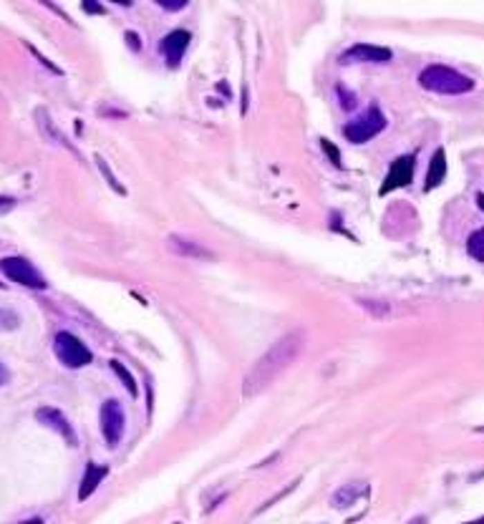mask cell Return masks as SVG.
<instances>
[{"instance_id": "5bb4252c", "label": "cell", "mask_w": 484, "mask_h": 524, "mask_svg": "<svg viewBox=\"0 0 484 524\" xmlns=\"http://www.w3.org/2000/svg\"><path fill=\"white\" fill-rule=\"evenodd\" d=\"M444 177H447V154H444V149H436L427 171V189H436L444 182Z\"/></svg>"}, {"instance_id": "30bf717a", "label": "cell", "mask_w": 484, "mask_h": 524, "mask_svg": "<svg viewBox=\"0 0 484 524\" xmlns=\"http://www.w3.org/2000/svg\"><path fill=\"white\" fill-rule=\"evenodd\" d=\"M36 418L41 421L43 426H48V429H53L56 433H61V436L68 441V447H76V433H73V426L68 424V418L58 411V409H53V406H43V409H38L36 411Z\"/></svg>"}, {"instance_id": "ba28073f", "label": "cell", "mask_w": 484, "mask_h": 524, "mask_svg": "<svg viewBox=\"0 0 484 524\" xmlns=\"http://www.w3.org/2000/svg\"><path fill=\"white\" fill-rule=\"evenodd\" d=\"M391 56L393 53L389 48L371 46V43H356V46H351V48L343 53L341 61H346V64H356V61H363V64H389Z\"/></svg>"}, {"instance_id": "7a4b0ae2", "label": "cell", "mask_w": 484, "mask_h": 524, "mask_svg": "<svg viewBox=\"0 0 484 524\" xmlns=\"http://www.w3.org/2000/svg\"><path fill=\"white\" fill-rule=\"evenodd\" d=\"M419 86L427 88L431 93H439V96H462V93H469L474 88V81L464 73L449 68V66H427L424 71L419 73Z\"/></svg>"}, {"instance_id": "5b68a950", "label": "cell", "mask_w": 484, "mask_h": 524, "mask_svg": "<svg viewBox=\"0 0 484 524\" xmlns=\"http://www.w3.org/2000/svg\"><path fill=\"white\" fill-rule=\"evenodd\" d=\"M0 272L10 280V283H18L23 288H33V290H46L48 283L46 277L33 268V262H28L26 257H3L0 260Z\"/></svg>"}, {"instance_id": "484cf974", "label": "cell", "mask_w": 484, "mask_h": 524, "mask_svg": "<svg viewBox=\"0 0 484 524\" xmlns=\"http://www.w3.org/2000/svg\"><path fill=\"white\" fill-rule=\"evenodd\" d=\"M21 524H46V522H43L41 517H33V519H28V522H21Z\"/></svg>"}, {"instance_id": "8fae6325", "label": "cell", "mask_w": 484, "mask_h": 524, "mask_svg": "<svg viewBox=\"0 0 484 524\" xmlns=\"http://www.w3.org/2000/svg\"><path fill=\"white\" fill-rule=\"evenodd\" d=\"M169 247L182 257H197V260H212V252L205 250L200 242L187 240V237H179V234H171L169 237Z\"/></svg>"}, {"instance_id": "9c48e42d", "label": "cell", "mask_w": 484, "mask_h": 524, "mask_svg": "<svg viewBox=\"0 0 484 524\" xmlns=\"http://www.w3.org/2000/svg\"><path fill=\"white\" fill-rule=\"evenodd\" d=\"M189 41H192L189 30H171V33H167V36L162 38L159 48H162L164 58H167V64H169L171 68L179 66L182 56H185L187 48H189Z\"/></svg>"}, {"instance_id": "ffe728a7", "label": "cell", "mask_w": 484, "mask_h": 524, "mask_svg": "<svg viewBox=\"0 0 484 524\" xmlns=\"http://www.w3.org/2000/svg\"><path fill=\"white\" fill-rule=\"evenodd\" d=\"M0 328H6V330H13V328H18V318H15V312L0 310Z\"/></svg>"}, {"instance_id": "44dd1931", "label": "cell", "mask_w": 484, "mask_h": 524, "mask_svg": "<svg viewBox=\"0 0 484 524\" xmlns=\"http://www.w3.org/2000/svg\"><path fill=\"white\" fill-rule=\"evenodd\" d=\"M321 147H323V151H326V154H328V159L333 162V167H341V154H338V149H335L333 144L328 142V139H323Z\"/></svg>"}, {"instance_id": "2e32d148", "label": "cell", "mask_w": 484, "mask_h": 524, "mask_svg": "<svg viewBox=\"0 0 484 524\" xmlns=\"http://www.w3.org/2000/svg\"><path fill=\"white\" fill-rule=\"evenodd\" d=\"M467 252L477 262H484V227L474 230L469 234V240H467Z\"/></svg>"}, {"instance_id": "f546056e", "label": "cell", "mask_w": 484, "mask_h": 524, "mask_svg": "<svg viewBox=\"0 0 484 524\" xmlns=\"http://www.w3.org/2000/svg\"><path fill=\"white\" fill-rule=\"evenodd\" d=\"M0 288H3V283H0Z\"/></svg>"}, {"instance_id": "3957f363", "label": "cell", "mask_w": 484, "mask_h": 524, "mask_svg": "<svg viewBox=\"0 0 484 524\" xmlns=\"http://www.w3.org/2000/svg\"><path fill=\"white\" fill-rule=\"evenodd\" d=\"M53 350H56V358L64 363L66 368H84V366H89L93 361V353L89 350V346L73 333H68V330L56 333Z\"/></svg>"}, {"instance_id": "7c38bea8", "label": "cell", "mask_w": 484, "mask_h": 524, "mask_svg": "<svg viewBox=\"0 0 484 524\" xmlns=\"http://www.w3.org/2000/svg\"><path fill=\"white\" fill-rule=\"evenodd\" d=\"M109 474V467H99V464H89L86 467V474L81 479V489H79V502H86L89 496L99 489V484L106 479Z\"/></svg>"}, {"instance_id": "ac0fdd59", "label": "cell", "mask_w": 484, "mask_h": 524, "mask_svg": "<svg viewBox=\"0 0 484 524\" xmlns=\"http://www.w3.org/2000/svg\"><path fill=\"white\" fill-rule=\"evenodd\" d=\"M298 484H300V479H295V482H292V484H290V487H288V489H283V492H278V494L272 496V499H268V502H265L263 507H260V509L255 512V514H263L265 509H270L272 504H275V502H280V499H283V496H288V494H290V492H292V489H295V487H298Z\"/></svg>"}, {"instance_id": "83f0119b", "label": "cell", "mask_w": 484, "mask_h": 524, "mask_svg": "<svg viewBox=\"0 0 484 524\" xmlns=\"http://www.w3.org/2000/svg\"><path fill=\"white\" fill-rule=\"evenodd\" d=\"M409 524H427V519H424V517H413Z\"/></svg>"}, {"instance_id": "f1b7e54d", "label": "cell", "mask_w": 484, "mask_h": 524, "mask_svg": "<svg viewBox=\"0 0 484 524\" xmlns=\"http://www.w3.org/2000/svg\"><path fill=\"white\" fill-rule=\"evenodd\" d=\"M467 524H484V517H479V519H474V522H467Z\"/></svg>"}, {"instance_id": "4fadbf2b", "label": "cell", "mask_w": 484, "mask_h": 524, "mask_svg": "<svg viewBox=\"0 0 484 524\" xmlns=\"http://www.w3.org/2000/svg\"><path fill=\"white\" fill-rule=\"evenodd\" d=\"M366 482H351V484H343L338 492L333 494V507L335 509H346V507H353V504L366 494Z\"/></svg>"}, {"instance_id": "603a6c76", "label": "cell", "mask_w": 484, "mask_h": 524, "mask_svg": "<svg viewBox=\"0 0 484 524\" xmlns=\"http://www.w3.org/2000/svg\"><path fill=\"white\" fill-rule=\"evenodd\" d=\"M8 381H10V373H8V368L0 363V386H6Z\"/></svg>"}, {"instance_id": "6da1fadb", "label": "cell", "mask_w": 484, "mask_h": 524, "mask_svg": "<svg viewBox=\"0 0 484 524\" xmlns=\"http://www.w3.org/2000/svg\"><path fill=\"white\" fill-rule=\"evenodd\" d=\"M303 346H306V335L300 333V330H292V333L275 340V343L268 348V353L260 355L255 361V366L250 368V373L245 375V381H242V396L250 398V396L263 393L265 389H270L272 381L295 363V358L300 355Z\"/></svg>"}, {"instance_id": "d6986e66", "label": "cell", "mask_w": 484, "mask_h": 524, "mask_svg": "<svg viewBox=\"0 0 484 524\" xmlns=\"http://www.w3.org/2000/svg\"><path fill=\"white\" fill-rule=\"evenodd\" d=\"M96 162H99V169H101V171H104V177H106V179H109V185L114 187V189H116V191H121V194H124V187H121V185H119V182H116V177H114V174H111V169H109V164H106V159H101V156H99V159H96Z\"/></svg>"}, {"instance_id": "7402d4cb", "label": "cell", "mask_w": 484, "mask_h": 524, "mask_svg": "<svg viewBox=\"0 0 484 524\" xmlns=\"http://www.w3.org/2000/svg\"><path fill=\"white\" fill-rule=\"evenodd\" d=\"M159 6L164 8V10H182V8H187V3L182 0V3H167V0H159Z\"/></svg>"}, {"instance_id": "52a82bcc", "label": "cell", "mask_w": 484, "mask_h": 524, "mask_svg": "<svg viewBox=\"0 0 484 524\" xmlns=\"http://www.w3.org/2000/svg\"><path fill=\"white\" fill-rule=\"evenodd\" d=\"M413 169H416V156L413 154H406V156H399V159H393L391 162V169L386 174L384 185H381V194H389L393 189H401V187H409L413 182Z\"/></svg>"}, {"instance_id": "4316f807", "label": "cell", "mask_w": 484, "mask_h": 524, "mask_svg": "<svg viewBox=\"0 0 484 524\" xmlns=\"http://www.w3.org/2000/svg\"><path fill=\"white\" fill-rule=\"evenodd\" d=\"M477 205H479V209L484 212V194H477Z\"/></svg>"}, {"instance_id": "8992f818", "label": "cell", "mask_w": 484, "mask_h": 524, "mask_svg": "<svg viewBox=\"0 0 484 524\" xmlns=\"http://www.w3.org/2000/svg\"><path fill=\"white\" fill-rule=\"evenodd\" d=\"M124 424H127V418H124L121 404L114 398H109L106 404L101 406V433H104V439L111 449L119 447L121 436H124Z\"/></svg>"}, {"instance_id": "d4e9b609", "label": "cell", "mask_w": 484, "mask_h": 524, "mask_svg": "<svg viewBox=\"0 0 484 524\" xmlns=\"http://www.w3.org/2000/svg\"><path fill=\"white\" fill-rule=\"evenodd\" d=\"M127 38H129V43H131V48H139V41H136V33H127Z\"/></svg>"}, {"instance_id": "277c9868", "label": "cell", "mask_w": 484, "mask_h": 524, "mask_svg": "<svg viewBox=\"0 0 484 524\" xmlns=\"http://www.w3.org/2000/svg\"><path fill=\"white\" fill-rule=\"evenodd\" d=\"M386 129V116L381 113L378 106H371L369 111H363L361 116H356L353 121H348L343 127V134L351 144H366L373 136H378Z\"/></svg>"}, {"instance_id": "e0dca14e", "label": "cell", "mask_w": 484, "mask_h": 524, "mask_svg": "<svg viewBox=\"0 0 484 524\" xmlns=\"http://www.w3.org/2000/svg\"><path fill=\"white\" fill-rule=\"evenodd\" d=\"M358 305L361 308H366V310H371L376 318H384L386 312H389V305L381 303V300H358Z\"/></svg>"}, {"instance_id": "9a60e30c", "label": "cell", "mask_w": 484, "mask_h": 524, "mask_svg": "<svg viewBox=\"0 0 484 524\" xmlns=\"http://www.w3.org/2000/svg\"><path fill=\"white\" fill-rule=\"evenodd\" d=\"M111 368H114V373L119 375L121 381H124V386H127V391H129V396L139 398V386H136V378L129 373L127 366H124V363H119V361H111Z\"/></svg>"}, {"instance_id": "cb8c5ba5", "label": "cell", "mask_w": 484, "mask_h": 524, "mask_svg": "<svg viewBox=\"0 0 484 524\" xmlns=\"http://www.w3.org/2000/svg\"><path fill=\"white\" fill-rule=\"evenodd\" d=\"M84 10H89V13H104V8L93 6V3H84Z\"/></svg>"}]
</instances>
